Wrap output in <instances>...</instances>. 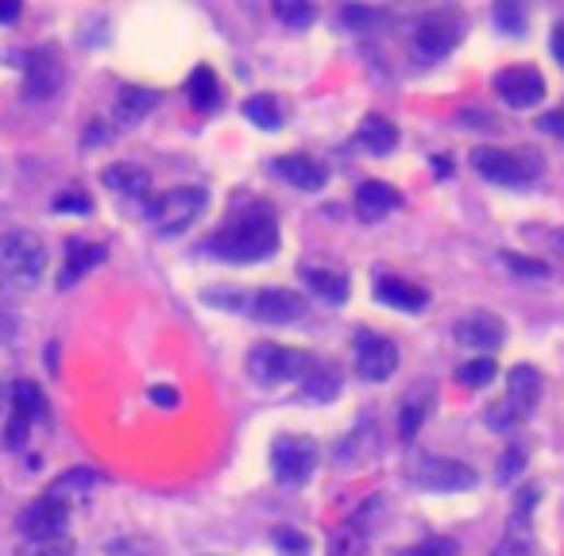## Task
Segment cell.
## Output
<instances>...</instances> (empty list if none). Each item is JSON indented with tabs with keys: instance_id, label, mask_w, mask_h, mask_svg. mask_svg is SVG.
<instances>
[{
	"instance_id": "obj_1",
	"label": "cell",
	"mask_w": 564,
	"mask_h": 556,
	"mask_svg": "<svg viewBox=\"0 0 564 556\" xmlns=\"http://www.w3.org/2000/svg\"><path fill=\"white\" fill-rule=\"evenodd\" d=\"M205 252L221 263H263L278 252V217L267 201H244L214 236L205 240Z\"/></svg>"
},
{
	"instance_id": "obj_2",
	"label": "cell",
	"mask_w": 564,
	"mask_h": 556,
	"mask_svg": "<svg viewBox=\"0 0 564 556\" xmlns=\"http://www.w3.org/2000/svg\"><path fill=\"white\" fill-rule=\"evenodd\" d=\"M541 391H545V383H541L538 368L515 363V368L507 371V391H503V398L487 409V426L503 437L515 433L518 426H526L533 417V409H538L541 402Z\"/></svg>"
},
{
	"instance_id": "obj_3",
	"label": "cell",
	"mask_w": 564,
	"mask_h": 556,
	"mask_svg": "<svg viewBox=\"0 0 564 556\" xmlns=\"http://www.w3.org/2000/svg\"><path fill=\"white\" fill-rule=\"evenodd\" d=\"M0 275H9L16 287H39V278L47 275V244L39 232H0Z\"/></svg>"
},
{
	"instance_id": "obj_4",
	"label": "cell",
	"mask_w": 564,
	"mask_h": 556,
	"mask_svg": "<svg viewBox=\"0 0 564 556\" xmlns=\"http://www.w3.org/2000/svg\"><path fill=\"white\" fill-rule=\"evenodd\" d=\"M209 205V189L205 186H174L163 194L148 197V221L159 236H182Z\"/></svg>"
},
{
	"instance_id": "obj_5",
	"label": "cell",
	"mask_w": 564,
	"mask_h": 556,
	"mask_svg": "<svg viewBox=\"0 0 564 556\" xmlns=\"http://www.w3.org/2000/svg\"><path fill=\"white\" fill-rule=\"evenodd\" d=\"M318 368L310 352L302 348H283V344H255L248 352V375L260 386H283V383H302L310 371Z\"/></svg>"
},
{
	"instance_id": "obj_6",
	"label": "cell",
	"mask_w": 564,
	"mask_h": 556,
	"mask_svg": "<svg viewBox=\"0 0 564 556\" xmlns=\"http://www.w3.org/2000/svg\"><path fill=\"white\" fill-rule=\"evenodd\" d=\"M472 171L480 178L495 182L507 189H530L541 178L545 163L533 151H499V148H475L472 151Z\"/></svg>"
},
{
	"instance_id": "obj_7",
	"label": "cell",
	"mask_w": 564,
	"mask_h": 556,
	"mask_svg": "<svg viewBox=\"0 0 564 556\" xmlns=\"http://www.w3.org/2000/svg\"><path fill=\"white\" fill-rule=\"evenodd\" d=\"M464 39V16L457 9H434L414 24V50L417 62H441L445 55L457 50V43Z\"/></svg>"
},
{
	"instance_id": "obj_8",
	"label": "cell",
	"mask_w": 564,
	"mask_h": 556,
	"mask_svg": "<svg viewBox=\"0 0 564 556\" xmlns=\"http://www.w3.org/2000/svg\"><path fill=\"white\" fill-rule=\"evenodd\" d=\"M321 460V449L313 437L306 433H283L271 441V475H275L283 487H302L313 475Z\"/></svg>"
},
{
	"instance_id": "obj_9",
	"label": "cell",
	"mask_w": 564,
	"mask_h": 556,
	"mask_svg": "<svg viewBox=\"0 0 564 556\" xmlns=\"http://www.w3.org/2000/svg\"><path fill=\"white\" fill-rule=\"evenodd\" d=\"M410 483L429 495H457V491H472L475 472L449 456H417L414 467H410Z\"/></svg>"
},
{
	"instance_id": "obj_10",
	"label": "cell",
	"mask_w": 564,
	"mask_h": 556,
	"mask_svg": "<svg viewBox=\"0 0 564 556\" xmlns=\"http://www.w3.org/2000/svg\"><path fill=\"white\" fill-rule=\"evenodd\" d=\"M66 82V66L58 47L39 43L24 55V97L27 101H50Z\"/></svg>"
},
{
	"instance_id": "obj_11",
	"label": "cell",
	"mask_w": 564,
	"mask_h": 556,
	"mask_svg": "<svg viewBox=\"0 0 564 556\" xmlns=\"http://www.w3.org/2000/svg\"><path fill=\"white\" fill-rule=\"evenodd\" d=\"M66 530H70V507L58 499H47V495L32 499L16 514V533L24 541H58L66 537Z\"/></svg>"
},
{
	"instance_id": "obj_12",
	"label": "cell",
	"mask_w": 564,
	"mask_h": 556,
	"mask_svg": "<svg viewBox=\"0 0 564 556\" xmlns=\"http://www.w3.org/2000/svg\"><path fill=\"white\" fill-rule=\"evenodd\" d=\"M244 310L263 325H295L306 317V298L290 287H263L255 294H244Z\"/></svg>"
},
{
	"instance_id": "obj_13",
	"label": "cell",
	"mask_w": 564,
	"mask_h": 556,
	"mask_svg": "<svg viewBox=\"0 0 564 556\" xmlns=\"http://www.w3.org/2000/svg\"><path fill=\"white\" fill-rule=\"evenodd\" d=\"M394 371H399V344L371 328H360L356 333V375L364 383H387Z\"/></svg>"
},
{
	"instance_id": "obj_14",
	"label": "cell",
	"mask_w": 564,
	"mask_h": 556,
	"mask_svg": "<svg viewBox=\"0 0 564 556\" xmlns=\"http://www.w3.org/2000/svg\"><path fill=\"white\" fill-rule=\"evenodd\" d=\"M491 85H495L503 105L518 108V113L538 108L541 101H545V78H541L538 66H510V70H499V74L491 78Z\"/></svg>"
},
{
	"instance_id": "obj_15",
	"label": "cell",
	"mask_w": 564,
	"mask_h": 556,
	"mask_svg": "<svg viewBox=\"0 0 564 556\" xmlns=\"http://www.w3.org/2000/svg\"><path fill=\"white\" fill-rule=\"evenodd\" d=\"M452 336H457V344L475 348V352H495L507 340V325L491 310H472L452 325Z\"/></svg>"
},
{
	"instance_id": "obj_16",
	"label": "cell",
	"mask_w": 564,
	"mask_h": 556,
	"mask_svg": "<svg viewBox=\"0 0 564 556\" xmlns=\"http://www.w3.org/2000/svg\"><path fill=\"white\" fill-rule=\"evenodd\" d=\"M275 174L278 178H287L295 189H302V194H318V189H325V182H329V166L318 163L313 155H302V151L275 159Z\"/></svg>"
},
{
	"instance_id": "obj_17",
	"label": "cell",
	"mask_w": 564,
	"mask_h": 556,
	"mask_svg": "<svg viewBox=\"0 0 564 556\" xmlns=\"http://www.w3.org/2000/svg\"><path fill=\"white\" fill-rule=\"evenodd\" d=\"M376 302H383L387 310H399V313H422L429 305V294L406 278H394V275H379L376 287H371Z\"/></svg>"
},
{
	"instance_id": "obj_18",
	"label": "cell",
	"mask_w": 564,
	"mask_h": 556,
	"mask_svg": "<svg viewBox=\"0 0 564 556\" xmlns=\"http://www.w3.org/2000/svg\"><path fill=\"white\" fill-rule=\"evenodd\" d=\"M105 244H90V240H70L66 244V263L62 270H58V287L70 290L74 282H82L85 275H90L93 267H101L105 263Z\"/></svg>"
},
{
	"instance_id": "obj_19",
	"label": "cell",
	"mask_w": 564,
	"mask_h": 556,
	"mask_svg": "<svg viewBox=\"0 0 564 556\" xmlns=\"http://www.w3.org/2000/svg\"><path fill=\"white\" fill-rule=\"evenodd\" d=\"M437 402V386L434 383H417L414 391L402 398V409H399V441H414L417 433H422V426H426L429 409H434Z\"/></svg>"
},
{
	"instance_id": "obj_20",
	"label": "cell",
	"mask_w": 564,
	"mask_h": 556,
	"mask_svg": "<svg viewBox=\"0 0 564 556\" xmlns=\"http://www.w3.org/2000/svg\"><path fill=\"white\" fill-rule=\"evenodd\" d=\"M399 205H402V194L394 186H387V182L371 178L356 189V213H360V221H368V224H379L383 217H391Z\"/></svg>"
},
{
	"instance_id": "obj_21",
	"label": "cell",
	"mask_w": 564,
	"mask_h": 556,
	"mask_svg": "<svg viewBox=\"0 0 564 556\" xmlns=\"http://www.w3.org/2000/svg\"><path fill=\"white\" fill-rule=\"evenodd\" d=\"M97 483H101V472H93V467L78 464V467H66V472L58 475V479H50V487H47L43 495H47V499L66 502V507H70L74 499H85V495H90L93 487H97Z\"/></svg>"
},
{
	"instance_id": "obj_22",
	"label": "cell",
	"mask_w": 564,
	"mask_h": 556,
	"mask_svg": "<svg viewBox=\"0 0 564 556\" xmlns=\"http://www.w3.org/2000/svg\"><path fill=\"white\" fill-rule=\"evenodd\" d=\"M156 105H159L156 90H143V85H124V90L116 93L113 120L120 124V128H136V124L143 120V116H148Z\"/></svg>"
},
{
	"instance_id": "obj_23",
	"label": "cell",
	"mask_w": 564,
	"mask_h": 556,
	"mask_svg": "<svg viewBox=\"0 0 564 556\" xmlns=\"http://www.w3.org/2000/svg\"><path fill=\"white\" fill-rule=\"evenodd\" d=\"M302 282L313 298L329 305H344L348 302V278L333 267H302Z\"/></svg>"
},
{
	"instance_id": "obj_24",
	"label": "cell",
	"mask_w": 564,
	"mask_h": 556,
	"mask_svg": "<svg viewBox=\"0 0 564 556\" xmlns=\"http://www.w3.org/2000/svg\"><path fill=\"white\" fill-rule=\"evenodd\" d=\"M101 182H105L113 194H124V197H148L151 194V174L136 163H108L101 171Z\"/></svg>"
},
{
	"instance_id": "obj_25",
	"label": "cell",
	"mask_w": 564,
	"mask_h": 556,
	"mask_svg": "<svg viewBox=\"0 0 564 556\" xmlns=\"http://www.w3.org/2000/svg\"><path fill=\"white\" fill-rule=\"evenodd\" d=\"M186 93H189V105L197 108V113H217L221 108V82H217L214 66H197L194 74H189L186 82Z\"/></svg>"
},
{
	"instance_id": "obj_26",
	"label": "cell",
	"mask_w": 564,
	"mask_h": 556,
	"mask_svg": "<svg viewBox=\"0 0 564 556\" xmlns=\"http://www.w3.org/2000/svg\"><path fill=\"white\" fill-rule=\"evenodd\" d=\"M360 148H368L371 155H391L399 148V128H394L387 116H364V124L356 128Z\"/></svg>"
},
{
	"instance_id": "obj_27",
	"label": "cell",
	"mask_w": 564,
	"mask_h": 556,
	"mask_svg": "<svg viewBox=\"0 0 564 556\" xmlns=\"http://www.w3.org/2000/svg\"><path fill=\"white\" fill-rule=\"evenodd\" d=\"M12 398V414L24 417V421H43L47 417V394L39 391V383H32V379H16L9 391Z\"/></svg>"
},
{
	"instance_id": "obj_28",
	"label": "cell",
	"mask_w": 564,
	"mask_h": 556,
	"mask_svg": "<svg viewBox=\"0 0 564 556\" xmlns=\"http://www.w3.org/2000/svg\"><path fill=\"white\" fill-rule=\"evenodd\" d=\"M336 394H341V375H336L333 368H313L310 375L302 379V391H298V398L313 402V406H329Z\"/></svg>"
},
{
	"instance_id": "obj_29",
	"label": "cell",
	"mask_w": 564,
	"mask_h": 556,
	"mask_svg": "<svg viewBox=\"0 0 564 556\" xmlns=\"http://www.w3.org/2000/svg\"><path fill=\"white\" fill-rule=\"evenodd\" d=\"M244 116L263 131H278L283 128V101L275 93H255V97L244 101Z\"/></svg>"
},
{
	"instance_id": "obj_30",
	"label": "cell",
	"mask_w": 564,
	"mask_h": 556,
	"mask_svg": "<svg viewBox=\"0 0 564 556\" xmlns=\"http://www.w3.org/2000/svg\"><path fill=\"white\" fill-rule=\"evenodd\" d=\"M491 556H533V533H530V518L526 514H515V522L507 525L503 541L495 545Z\"/></svg>"
},
{
	"instance_id": "obj_31",
	"label": "cell",
	"mask_w": 564,
	"mask_h": 556,
	"mask_svg": "<svg viewBox=\"0 0 564 556\" xmlns=\"http://www.w3.org/2000/svg\"><path fill=\"white\" fill-rule=\"evenodd\" d=\"M499 379V363L491 360V356H480V360H468L457 368V383L468 386V391H483Z\"/></svg>"
},
{
	"instance_id": "obj_32",
	"label": "cell",
	"mask_w": 564,
	"mask_h": 556,
	"mask_svg": "<svg viewBox=\"0 0 564 556\" xmlns=\"http://www.w3.org/2000/svg\"><path fill=\"white\" fill-rule=\"evenodd\" d=\"M336 16H341V24L348 27V32H376L379 24H387V12L371 9V4H344Z\"/></svg>"
},
{
	"instance_id": "obj_33",
	"label": "cell",
	"mask_w": 564,
	"mask_h": 556,
	"mask_svg": "<svg viewBox=\"0 0 564 556\" xmlns=\"http://www.w3.org/2000/svg\"><path fill=\"white\" fill-rule=\"evenodd\" d=\"M491 20H495L499 32L526 35V4H518V0H499V4L491 9Z\"/></svg>"
},
{
	"instance_id": "obj_34",
	"label": "cell",
	"mask_w": 564,
	"mask_h": 556,
	"mask_svg": "<svg viewBox=\"0 0 564 556\" xmlns=\"http://www.w3.org/2000/svg\"><path fill=\"white\" fill-rule=\"evenodd\" d=\"M275 16L283 20L290 32H306V27L313 24V16H318V12H313V4H302V0H278Z\"/></svg>"
},
{
	"instance_id": "obj_35",
	"label": "cell",
	"mask_w": 564,
	"mask_h": 556,
	"mask_svg": "<svg viewBox=\"0 0 564 556\" xmlns=\"http://www.w3.org/2000/svg\"><path fill=\"white\" fill-rule=\"evenodd\" d=\"M16 556H78L74 541L70 537H58V541H24Z\"/></svg>"
},
{
	"instance_id": "obj_36",
	"label": "cell",
	"mask_w": 564,
	"mask_h": 556,
	"mask_svg": "<svg viewBox=\"0 0 564 556\" xmlns=\"http://www.w3.org/2000/svg\"><path fill=\"white\" fill-rule=\"evenodd\" d=\"M503 267H507V270H515L518 278H549V263L530 259V255L503 252Z\"/></svg>"
},
{
	"instance_id": "obj_37",
	"label": "cell",
	"mask_w": 564,
	"mask_h": 556,
	"mask_svg": "<svg viewBox=\"0 0 564 556\" xmlns=\"http://www.w3.org/2000/svg\"><path fill=\"white\" fill-rule=\"evenodd\" d=\"M50 209H55V213H82V217H90L93 213V201H90V194L66 189V194H58L55 201H50Z\"/></svg>"
},
{
	"instance_id": "obj_38",
	"label": "cell",
	"mask_w": 564,
	"mask_h": 556,
	"mask_svg": "<svg viewBox=\"0 0 564 556\" xmlns=\"http://www.w3.org/2000/svg\"><path fill=\"white\" fill-rule=\"evenodd\" d=\"M271 541H275L278 548H283V553H295V556H310V541L302 537V533L298 530H287V525H278L275 533H271Z\"/></svg>"
},
{
	"instance_id": "obj_39",
	"label": "cell",
	"mask_w": 564,
	"mask_h": 556,
	"mask_svg": "<svg viewBox=\"0 0 564 556\" xmlns=\"http://www.w3.org/2000/svg\"><path fill=\"white\" fill-rule=\"evenodd\" d=\"M522 467H526V449L522 444H510L499 460V483H515L522 475Z\"/></svg>"
},
{
	"instance_id": "obj_40",
	"label": "cell",
	"mask_w": 564,
	"mask_h": 556,
	"mask_svg": "<svg viewBox=\"0 0 564 556\" xmlns=\"http://www.w3.org/2000/svg\"><path fill=\"white\" fill-rule=\"evenodd\" d=\"M399 556H457V541H452V537H429V541H422V545L406 548V553H399Z\"/></svg>"
},
{
	"instance_id": "obj_41",
	"label": "cell",
	"mask_w": 564,
	"mask_h": 556,
	"mask_svg": "<svg viewBox=\"0 0 564 556\" xmlns=\"http://www.w3.org/2000/svg\"><path fill=\"white\" fill-rule=\"evenodd\" d=\"M27 433H32V421H24V417L12 414V421L4 426V449H24Z\"/></svg>"
},
{
	"instance_id": "obj_42",
	"label": "cell",
	"mask_w": 564,
	"mask_h": 556,
	"mask_svg": "<svg viewBox=\"0 0 564 556\" xmlns=\"http://www.w3.org/2000/svg\"><path fill=\"white\" fill-rule=\"evenodd\" d=\"M105 556H148V545L136 537H124V541H113V545L105 548Z\"/></svg>"
},
{
	"instance_id": "obj_43",
	"label": "cell",
	"mask_w": 564,
	"mask_h": 556,
	"mask_svg": "<svg viewBox=\"0 0 564 556\" xmlns=\"http://www.w3.org/2000/svg\"><path fill=\"white\" fill-rule=\"evenodd\" d=\"M148 398L156 402L159 409H174V406L182 402V394L174 391V386H163V383H159V386H151V391H148Z\"/></svg>"
},
{
	"instance_id": "obj_44",
	"label": "cell",
	"mask_w": 564,
	"mask_h": 556,
	"mask_svg": "<svg viewBox=\"0 0 564 556\" xmlns=\"http://www.w3.org/2000/svg\"><path fill=\"white\" fill-rule=\"evenodd\" d=\"M16 333H20V321H16V313L0 310V344H12V340H16Z\"/></svg>"
},
{
	"instance_id": "obj_45",
	"label": "cell",
	"mask_w": 564,
	"mask_h": 556,
	"mask_svg": "<svg viewBox=\"0 0 564 556\" xmlns=\"http://www.w3.org/2000/svg\"><path fill=\"white\" fill-rule=\"evenodd\" d=\"M538 128L545 131V136H556V139H564V113H545L538 120Z\"/></svg>"
},
{
	"instance_id": "obj_46",
	"label": "cell",
	"mask_w": 564,
	"mask_h": 556,
	"mask_svg": "<svg viewBox=\"0 0 564 556\" xmlns=\"http://www.w3.org/2000/svg\"><path fill=\"white\" fill-rule=\"evenodd\" d=\"M16 16H20L16 0H0V24H16Z\"/></svg>"
},
{
	"instance_id": "obj_47",
	"label": "cell",
	"mask_w": 564,
	"mask_h": 556,
	"mask_svg": "<svg viewBox=\"0 0 564 556\" xmlns=\"http://www.w3.org/2000/svg\"><path fill=\"white\" fill-rule=\"evenodd\" d=\"M549 50H553V58L564 66V27H556V32H553V39H549Z\"/></svg>"
},
{
	"instance_id": "obj_48",
	"label": "cell",
	"mask_w": 564,
	"mask_h": 556,
	"mask_svg": "<svg viewBox=\"0 0 564 556\" xmlns=\"http://www.w3.org/2000/svg\"><path fill=\"white\" fill-rule=\"evenodd\" d=\"M553 244H556V252H564V229L553 232Z\"/></svg>"
}]
</instances>
